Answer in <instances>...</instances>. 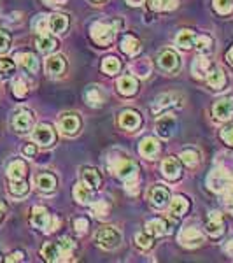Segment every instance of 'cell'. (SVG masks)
<instances>
[{"label": "cell", "mask_w": 233, "mask_h": 263, "mask_svg": "<svg viewBox=\"0 0 233 263\" xmlns=\"http://www.w3.org/2000/svg\"><path fill=\"white\" fill-rule=\"evenodd\" d=\"M58 227H60V219L56 218V216H51V221L48 224V230H46V233H51V232H56Z\"/></svg>", "instance_id": "53"}, {"label": "cell", "mask_w": 233, "mask_h": 263, "mask_svg": "<svg viewBox=\"0 0 233 263\" xmlns=\"http://www.w3.org/2000/svg\"><path fill=\"white\" fill-rule=\"evenodd\" d=\"M74 198L77 203L81 205H86L91 200V190L88 188L86 184H75L74 186Z\"/></svg>", "instance_id": "34"}, {"label": "cell", "mask_w": 233, "mask_h": 263, "mask_svg": "<svg viewBox=\"0 0 233 263\" xmlns=\"http://www.w3.org/2000/svg\"><path fill=\"white\" fill-rule=\"evenodd\" d=\"M212 116L218 121H226L233 116V97L226 99H219L212 105Z\"/></svg>", "instance_id": "5"}, {"label": "cell", "mask_w": 233, "mask_h": 263, "mask_svg": "<svg viewBox=\"0 0 233 263\" xmlns=\"http://www.w3.org/2000/svg\"><path fill=\"white\" fill-rule=\"evenodd\" d=\"M58 246H60V249H62L63 254H65L67 258H69L72 254V251L75 249V242L70 239V237H62V239L58 240Z\"/></svg>", "instance_id": "44"}, {"label": "cell", "mask_w": 233, "mask_h": 263, "mask_svg": "<svg viewBox=\"0 0 233 263\" xmlns=\"http://www.w3.org/2000/svg\"><path fill=\"white\" fill-rule=\"evenodd\" d=\"M30 221L35 228H39V230H48V224L51 221V214L49 211L46 209V207L42 205H35L32 209V216H30Z\"/></svg>", "instance_id": "11"}, {"label": "cell", "mask_w": 233, "mask_h": 263, "mask_svg": "<svg viewBox=\"0 0 233 263\" xmlns=\"http://www.w3.org/2000/svg\"><path fill=\"white\" fill-rule=\"evenodd\" d=\"M181 162L184 165H188V167H197L198 162H200V155H198L195 149H184L181 153Z\"/></svg>", "instance_id": "38"}, {"label": "cell", "mask_w": 233, "mask_h": 263, "mask_svg": "<svg viewBox=\"0 0 233 263\" xmlns=\"http://www.w3.org/2000/svg\"><path fill=\"white\" fill-rule=\"evenodd\" d=\"M120 27H121L120 21H116V23H104V21H96V23L91 25V37H93V41H95L99 46L111 44Z\"/></svg>", "instance_id": "1"}, {"label": "cell", "mask_w": 233, "mask_h": 263, "mask_svg": "<svg viewBox=\"0 0 233 263\" xmlns=\"http://www.w3.org/2000/svg\"><path fill=\"white\" fill-rule=\"evenodd\" d=\"M142 125V118L137 111H132V109H126L120 114V126L125 130H137L139 126Z\"/></svg>", "instance_id": "12"}, {"label": "cell", "mask_w": 233, "mask_h": 263, "mask_svg": "<svg viewBox=\"0 0 233 263\" xmlns=\"http://www.w3.org/2000/svg\"><path fill=\"white\" fill-rule=\"evenodd\" d=\"M96 2H100V0H96Z\"/></svg>", "instance_id": "62"}, {"label": "cell", "mask_w": 233, "mask_h": 263, "mask_svg": "<svg viewBox=\"0 0 233 263\" xmlns=\"http://www.w3.org/2000/svg\"><path fill=\"white\" fill-rule=\"evenodd\" d=\"M226 60L230 62L231 65H233V46H231L230 49H228V53H226Z\"/></svg>", "instance_id": "58"}, {"label": "cell", "mask_w": 233, "mask_h": 263, "mask_svg": "<svg viewBox=\"0 0 233 263\" xmlns=\"http://www.w3.org/2000/svg\"><path fill=\"white\" fill-rule=\"evenodd\" d=\"M27 163L23 162V160H14V162L9 163V167H7V177H9L11 181H18V179H25V176H27Z\"/></svg>", "instance_id": "27"}, {"label": "cell", "mask_w": 233, "mask_h": 263, "mask_svg": "<svg viewBox=\"0 0 233 263\" xmlns=\"http://www.w3.org/2000/svg\"><path fill=\"white\" fill-rule=\"evenodd\" d=\"M120 69H121V63H120V60H118L116 57H105L104 62H102V70H104L105 74H109V76L118 74Z\"/></svg>", "instance_id": "36"}, {"label": "cell", "mask_w": 233, "mask_h": 263, "mask_svg": "<svg viewBox=\"0 0 233 263\" xmlns=\"http://www.w3.org/2000/svg\"><path fill=\"white\" fill-rule=\"evenodd\" d=\"M149 198L156 207H165V205H168V202H170V192H168L167 186L156 184L151 188Z\"/></svg>", "instance_id": "19"}, {"label": "cell", "mask_w": 233, "mask_h": 263, "mask_svg": "<svg viewBox=\"0 0 233 263\" xmlns=\"http://www.w3.org/2000/svg\"><path fill=\"white\" fill-rule=\"evenodd\" d=\"M224 251H226L228 254H233V239L226 242V246H224Z\"/></svg>", "instance_id": "56"}, {"label": "cell", "mask_w": 233, "mask_h": 263, "mask_svg": "<svg viewBox=\"0 0 233 263\" xmlns=\"http://www.w3.org/2000/svg\"><path fill=\"white\" fill-rule=\"evenodd\" d=\"M41 254L46 261H65V260H69V258L63 254L58 242H46L44 246H42Z\"/></svg>", "instance_id": "14"}, {"label": "cell", "mask_w": 233, "mask_h": 263, "mask_svg": "<svg viewBox=\"0 0 233 263\" xmlns=\"http://www.w3.org/2000/svg\"><path fill=\"white\" fill-rule=\"evenodd\" d=\"M146 232L149 235H154V237H162V235H167L170 232V227L168 223L165 221L162 218H156V219H151V221L146 223Z\"/></svg>", "instance_id": "26"}, {"label": "cell", "mask_w": 233, "mask_h": 263, "mask_svg": "<svg viewBox=\"0 0 233 263\" xmlns=\"http://www.w3.org/2000/svg\"><path fill=\"white\" fill-rule=\"evenodd\" d=\"M16 69V62L14 58H0V72L2 74H11V72H14Z\"/></svg>", "instance_id": "47"}, {"label": "cell", "mask_w": 233, "mask_h": 263, "mask_svg": "<svg viewBox=\"0 0 233 263\" xmlns=\"http://www.w3.org/2000/svg\"><path fill=\"white\" fill-rule=\"evenodd\" d=\"M112 171L116 172L118 177H121V179L126 182V181L137 179L139 167H137V163L132 162L130 158H116L112 163Z\"/></svg>", "instance_id": "3"}, {"label": "cell", "mask_w": 233, "mask_h": 263, "mask_svg": "<svg viewBox=\"0 0 233 263\" xmlns=\"http://www.w3.org/2000/svg\"><path fill=\"white\" fill-rule=\"evenodd\" d=\"M212 6L219 14H230L233 11V0H212Z\"/></svg>", "instance_id": "42"}, {"label": "cell", "mask_w": 233, "mask_h": 263, "mask_svg": "<svg viewBox=\"0 0 233 263\" xmlns=\"http://www.w3.org/2000/svg\"><path fill=\"white\" fill-rule=\"evenodd\" d=\"M116 84H118V91L125 97H132L139 90V81L133 76H123V78L118 79Z\"/></svg>", "instance_id": "22"}, {"label": "cell", "mask_w": 233, "mask_h": 263, "mask_svg": "<svg viewBox=\"0 0 233 263\" xmlns=\"http://www.w3.org/2000/svg\"><path fill=\"white\" fill-rule=\"evenodd\" d=\"M9 192L14 197H25L28 193V184L25 179H18V181H11L9 184Z\"/></svg>", "instance_id": "39"}, {"label": "cell", "mask_w": 233, "mask_h": 263, "mask_svg": "<svg viewBox=\"0 0 233 263\" xmlns=\"http://www.w3.org/2000/svg\"><path fill=\"white\" fill-rule=\"evenodd\" d=\"M221 195H223V198H224V203L228 205V209H233V182L231 181L223 188Z\"/></svg>", "instance_id": "46"}, {"label": "cell", "mask_w": 233, "mask_h": 263, "mask_svg": "<svg viewBox=\"0 0 233 263\" xmlns=\"http://www.w3.org/2000/svg\"><path fill=\"white\" fill-rule=\"evenodd\" d=\"M162 174L170 181L179 179L181 177V162L177 158H173V156L165 158L163 163H162Z\"/></svg>", "instance_id": "20"}, {"label": "cell", "mask_w": 233, "mask_h": 263, "mask_svg": "<svg viewBox=\"0 0 233 263\" xmlns=\"http://www.w3.org/2000/svg\"><path fill=\"white\" fill-rule=\"evenodd\" d=\"M21 260H25V253H23V251H14V253H11L9 256L6 258V261H7V263L21 261Z\"/></svg>", "instance_id": "52"}, {"label": "cell", "mask_w": 233, "mask_h": 263, "mask_svg": "<svg viewBox=\"0 0 233 263\" xmlns=\"http://www.w3.org/2000/svg\"><path fill=\"white\" fill-rule=\"evenodd\" d=\"M11 48V35L0 28V53H6Z\"/></svg>", "instance_id": "51"}, {"label": "cell", "mask_w": 233, "mask_h": 263, "mask_svg": "<svg viewBox=\"0 0 233 263\" xmlns=\"http://www.w3.org/2000/svg\"><path fill=\"white\" fill-rule=\"evenodd\" d=\"M139 153L147 160H154L160 153V144L154 137H144L139 144Z\"/></svg>", "instance_id": "16"}, {"label": "cell", "mask_w": 233, "mask_h": 263, "mask_svg": "<svg viewBox=\"0 0 233 263\" xmlns=\"http://www.w3.org/2000/svg\"><path fill=\"white\" fill-rule=\"evenodd\" d=\"M14 62L21 65L23 69H27L28 72H37L39 70V62L37 57L32 53H16L14 54Z\"/></svg>", "instance_id": "25"}, {"label": "cell", "mask_w": 233, "mask_h": 263, "mask_svg": "<svg viewBox=\"0 0 233 263\" xmlns=\"http://www.w3.org/2000/svg\"><path fill=\"white\" fill-rule=\"evenodd\" d=\"M35 44H37V48H39L41 53H44V54L53 53V51L58 48L56 39H54V37H51V35H48V33H39Z\"/></svg>", "instance_id": "29"}, {"label": "cell", "mask_w": 233, "mask_h": 263, "mask_svg": "<svg viewBox=\"0 0 233 263\" xmlns=\"http://www.w3.org/2000/svg\"><path fill=\"white\" fill-rule=\"evenodd\" d=\"M149 9L162 12V11H173L179 6V0H147Z\"/></svg>", "instance_id": "33"}, {"label": "cell", "mask_w": 233, "mask_h": 263, "mask_svg": "<svg viewBox=\"0 0 233 263\" xmlns=\"http://www.w3.org/2000/svg\"><path fill=\"white\" fill-rule=\"evenodd\" d=\"M195 32L191 30H181L179 33H177V37H176V42H177V46L179 48H183V49H189V48H193L195 46Z\"/></svg>", "instance_id": "35"}, {"label": "cell", "mask_w": 233, "mask_h": 263, "mask_svg": "<svg viewBox=\"0 0 233 263\" xmlns=\"http://www.w3.org/2000/svg\"><path fill=\"white\" fill-rule=\"evenodd\" d=\"M12 93H14L16 99H23V97H27L28 86H27V83L23 81V78H16L14 81H12Z\"/></svg>", "instance_id": "41"}, {"label": "cell", "mask_w": 233, "mask_h": 263, "mask_svg": "<svg viewBox=\"0 0 233 263\" xmlns=\"http://www.w3.org/2000/svg\"><path fill=\"white\" fill-rule=\"evenodd\" d=\"M221 139L228 144V146H233V123H228V125L221 130Z\"/></svg>", "instance_id": "50"}, {"label": "cell", "mask_w": 233, "mask_h": 263, "mask_svg": "<svg viewBox=\"0 0 233 263\" xmlns=\"http://www.w3.org/2000/svg\"><path fill=\"white\" fill-rule=\"evenodd\" d=\"M126 192L130 195H137L139 193V186H137V179L126 181Z\"/></svg>", "instance_id": "54"}, {"label": "cell", "mask_w": 233, "mask_h": 263, "mask_svg": "<svg viewBox=\"0 0 233 263\" xmlns=\"http://www.w3.org/2000/svg\"><path fill=\"white\" fill-rule=\"evenodd\" d=\"M95 240L102 249H116L118 246L121 244L123 235H121V232L114 227H102L100 230L96 232Z\"/></svg>", "instance_id": "2"}, {"label": "cell", "mask_w": 233, "mask_h": 263, "mask_svg": "<svg viewBox=\"0 0 233 263\" xmlns=\"http://www.w3.org/2000/svg\"><path fill=\"white\" fill-rule=\"evenodd\" d=\"M44 2H46V4H54V6H60L63 0H44Z\"/></svg>", "instance_id": "59"}, {"label": "cell", "mask_w": 233, "mask_h": 263, "mask_svg": "<svg viewBox=\"0 0 233 263\" xmlns=\"http://www.w3.org/2000/svg\"><path fill=\"white\" fill-rule=\"evenodd\" d=\"M33 30L39 32V33L49 32V28H48V16H39V18L33 21Z\"/></svg>", "instance_id": "48"}, {"label": "cell", "mask_w": 233, "mask_h": 263, "mask_svg": "<svg viewBox=\"0 0 233 263\" xmlns=\"http://www.w3.org/2000/svg\"><path fill=\"white\" fill-rule=\"evenodd\" d=\"M33 125V116L30 111H18L12 116V126H14L16 132H21V134H25V132H28L32 128Z\"/></svg>", "instance_id": "15"}, {"label": "cell", "mask_w": 233, "mask_h": 263, "mask_svg": "<svg viewBox=\"0 0 233 263\" xmlns=\"http://www.w3.org/2000/svg\"><path fill=\"white\" fill-rule=\"evenodd\" d=\"M176 128H177V121L172 114H163L156 121V134L162 139H170L176 134Z\"/></svg>", "instance_id": "7"}, {"label": "cell", "mask_w": 233, "mask_h": 263, "mask_svg": "<svg viewBox=\"0 0 233 263\" xmlns=\"http://www.w3.org/2000/svg\"><path fill=\"white\" fill-rule=\"evenodd\" d=\"M4 211H6V207H4V203H0V219H2V216H4Z\"/></svg>", "instance_id": "60"}, {"label": "cell", "mask_w": 233, "mask_h": 263, "mask_svg": "<svg viewBox=\"0 0 233 263\" xmlns=\"http://www.w3.org/2000/svg\"><path fill=\"white\" fill-rule=\"evenodd\" d=\"M83 184H86L90 190H99L102 184V177L95 168L86 167L83 171Z\"/></svg>", "instance_id": "31"}, {"label": "cell", "mask_w": 233, "mask_h": 263, "mask_svg": "<svg viewBox=\"0 0 233 263\" xmlns=\"http://www.w3.org/2000/svg\"><path fill=\"white\" fill-rule=\"evenodd\" d=\"M188 209H189V202H188V198L183 197V195H177V197L170 198V202H168V214H170L173 219H177L183 214H186Z\"/></svg>", "instance_id": "18"}, {"label": "cell", "mask_w": 233, "mask_h": 263, "mask_svg": "<svg viewBox=\"0 0 233 263\" xmlns=\"http://www.w3.org/2000/svg\"><path fill=\"white\" fill-rule=\"evenodd\" d=\"M210 70V62L207 60V58H197L193 63V74L197 76V78H203L205 79L207 72Z\"/></svg>", "instance_id": "37"}, {"label": "cell", "mask_w": 233, "mask_h": 263, "mask_svg": "<svg viewBox=\"0 0 233 263\" xmlns=\"http://www.w3.org/2000/svg\"><path fill=\"white\" fill-rule=\"evenodd\" d=\"M35 184L42 192H53L56 188V177L49 172H42L39 176H35Z\"/></svg>", "instance_id": "30"}, {"label": "cell", "mask_w": 233, "mask_h": 263, "mask_svg": "<svg viewBox=\"0 0 233 263\" xmlns=\"http://www.w3.org/2000/svg\"><path fill=\"white\" fill-rule=\"evenodd\" d=\"M205 81L210 88H214V90H223L224 84H226V76H224V72L219 69V67H214V69H210L207 72Z\"/></svg>", "instance_id": "23"}, {"label": "cell", "mask_w": 233, "mask_h": 263, "mask_svg": "<svg viewBox=\"0 0 233 263\" xmlns=\"http://www.w3.org/2000/svg\"><path fill=\"white\" fill-rule=\"evenodd\" d=\"M58 128L67 135H74L81 128V120H79L77 114H62L60 120H58Z\"/></svg>", "instance_id": "10"}, {"label": "cell", "mask_w": 233, "mask_h": 263, "mask_svg": "<svg viewBox=\"0 0 233 263\" xmlns=\"http://www.w3.org/2000/svg\"><path fill=\"white\" fill-rule=\"evenodd\" d=\"M158 65L162 67V70L165 72H176L181 67V58L176 51L172 49H165L158 54Z\"/></svg>", "instance_id": "6"}, {"label": "cell", "mask_w": 233, "mask_h": 263, "mask_svg": "<svg viewBox=\"0 0 233 263\" xmlns=\"http://www.w3.org/2000/svg\"><path fill=\"white\" fill-rule=\"evenodd\" d=\"M179 100H181V97H177L176 93H165V95H160L158 99L154 100V104H152V112L160 114L167 107H176V105H179Z\"/></svg>", "instance_id": "17"}, {"label": "cell", "mask_w": 233, "mask_h": 263, "mask_svg": "<svg viewBox=\"0 0 233 263\" xmlns=\"http://www.w3.org/2000/svg\"><path fill=\"white\" fill-rule=\"evenodd\" d=\"M0 260H2V253H0Z\"/></svg>", "instance_id": "61"}, {"label": "cell", "mask_w": 233, "mask_h": 263, "mask_svg": "<svg viewBox=\"0 0 233 263\" xmlns=\"http://www.w3.org/2000/svg\"><path fill=\"white\" fill-rule=\"evenodd\" d=\"M90 209H91V213L96 216V218H104V216L109 214L111 207H109V203L105 202V200H96V202L91 203Z\"/></svg>", "instance_id": "40"}, {"label": "cell", "mask_w": 233, "mask_h": 263, "mask_svg": "<svg viewBox=\"0 0 233 263\" xmlns=\"http://www.w3.org/2000/svg\"><path fill=\"white\" fill-rule=\"evenodd\" d=\"M179 242L186 248H198L203 242V233L198 228L184 227L179 233Z\"/></svg>", "instance_id": "8"}, {"label": "cell", "mask_w": 233, "mask_h": 263, "mask_svg": "<svg viewBox=\"0 0 233 263\" xmlns=\"http://www.w3.org/2000/svg\"><path fill=\"white\" fill-rule=\"evenodd\" d=\"M32 139L35 144H39V146H53L54 141H56V134H54V130L51 128L49 125H37L35 128L32 132Z\"/></svg>", "instance_id": "4"}, {"label": "cell", "mask_w": 233, "mask_h": 263, "mask_svg": "<svg viewBox=\"0 0 233 263\" xmlns=\"http://www.w3.org/2000/svg\"><path fill=\"white\" fill-rule=\"evenodd\" d=\"M231 181V177L228 176L226 172L223 171L221 167H216L212 172H210V176H209V179H207V186H209L212 192L216 193H221L223 192V188L228 184V182Z\"/></svg>", "instance_id": "9"}, {"label": "cell", "mask_w": 233, "mask_h": 263, "mask_svg": "<svg viewBox=\"0 0 233 263\" xmlns=\"http://www.w3.org/2000/svg\"><path fill=\"white\" fill-rule=\"evenodd\" d=\"M84 99H86V102L91 107H100L102 102H104V91L99 86H90L86 93H84Z\"/></svg>", "instance_id": "32"}, {"label": "cell", "mask_w": 233, "mask_h": 263, "mask_svg": "<svg viewBox=\"0 0 233 263\" xmlns=\"http://www.w3.org/2000/svg\"><path fill=\"white\" fill-rule=\"evenodd\" d=\"M207 233L210 237H221L224 233V221H223V216L218 211H212L209 213V218H207Z\"/></svg>", "instance_id": "13"}, {"label": "cell", "mask_w": 233, "mask_h": 263, "mask_svg": "<svg viewBox=\"0 0 233 263\" xmlns=\"http://www.w3.org/2000/svg\"><path fill=\"white\" fill-rule=\"evenodd\" d=\"M48 28L53 33H63L69 28V16L65 14H51L48 16Z\"/></svg>", "instance_id": "24"}, {"label": "cell", "mask_w": 233, "mask_h": 263, "mask_svg": "<svg viewBox=\"0 0 233 263\" xmlns=\"http://www.w3.org/2000/svg\"><path fill=\"white\" fill-rule=\"evenodd\" d=\"M65 69H67V62L60 54H53V57H49L48 60H46V72H48L49 76H53V78L62 76L63 72H65Z\"/></svg>", "instance_id": "21"}, {"label": "cell", "mask_w": 233, "mask_h": 263, "mask_svg": "<svg viewBox=\"0 0 233 263\" xmlns=\"http://www.w3.org/2000/svg\"><path fill=\"white\" fill-rule=\"evenodd\" d=\"M37 144H28V146H25L23 147V153H25V155H27V156H33V155H35V151H37Z\"/></svg>", "instance_id": "55"}, {"label": "cell", "mask_w": 233, "mask_h": 263, "mask_svg": "<svg viewBox=\"0 0 233 263\" xmlns=\"http://www.w3.org/2000/svg\"><path fill=\"white\" fill-rule=\"evenodd\" d=\"M121 49L125 51L128 57H135V54L141 53L142 46H141V41L133 35H123L121 39Z\"/></svg>", "instance_id": "28"}, {"label": "cell", "mask_w": 233, "mask_h": 263, "mask_svg": "<svg viewBox=\"0 0 233 263\" xmlns=\"http://www.w3.org/2000/svg\"><path fill=\"white\" fill-rule=\"evenodd\" d=\"M146 0H126V4L128 6H132V7H137V6H141V4H144Z\"/></svg>", "instance_id": "57"}, {"label": "cell", "mask_w": 233, "mask_h": 263, "mask_svg": "<svg viewBox=\"0 0 233 263\" xmlns=\"http://www.w3.org/2000/svg\"><path fill=\"white\" fill-rule=\"evenodd\" d=\"M88 228H90V223H88L86 218H77L74 221V230L79 233V235H84V233L88 232Z\"/></svg>", "instance_id": "49"}, {"label": "cell", "mask_w": 233, "mask_h": 263, "mask_svg": "<svg viewBox=\"0 0 233 263\" xmlns=\"http://www.w3.org/2000/svg\"><path fill=\"white\" fill-rule=\"evenodd\" d=\"M135 242L141 246L142 249H149L151 246H152V235H149L147 232L137 233V235H135Z\"/></svg>", "instance_id": "45"}, {"label": "cell", "mask_w": 233, "mask_h": 263, "mask_svg": "<svg viewBox=\"0 0 233 263\" xmlns=\"http://www.w3.org/2000/svg\"><path fill=\"white\" fill-rule=\"evenodd\" d=\"M195 48H197L198 51H209L210 48H212V39H210L209 35H198L195 37Z\"/></svg>", "instance_id": "43"}]
</instances>
